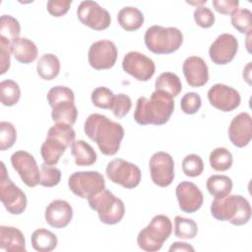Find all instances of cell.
Segmentation results:
<instances>
[{
    "mask_svg": "<svg viewBox=\"0 0 252 252\" xmlns=\"http://www.w3.org/2000/svg\"><path fill=\"white\" fill-rule=\"evenodd\" d=\"M71 154L75 163L79 166H90L96 161V153L93 147L84 140L74 141L71 145Z\"/></svg>",
    "mask_w": 252,
    "mask_h": 252,
    "instance_id": "obj_25",
    "label": "cell"
},
{
    "mask_svg": "<svg viewBox=\"0 0 252 252\" xmlns=\"http://www.w3.org/2000/svg\"><path fill=\"white\" fill-rule=\"evenodd\" d=\"M238 50V40L233 34L221 33L211 44L209 56L213 63L225 65L233 60Z\"/></svg>",
    "mask_w": 252,
    "mask_h": 252,
    "instance_id": "obj_16",
    "label": "cell"
},
{
    "mask_svg": "<svg viewBox=\"0 0 252 252\" xmlns=\"http://www.w3.org/2000/svg\"><path fill=\"white\" fill-rule=\"evenodd\" d=\"M117 55L118 51L114 42L101 39L92 43L88 52V60L94 69L105 70L114 66Z\"/></svg>",
    "mask_w": 252,
    "mask_h": 252,
    "instance_id": "obj_11",
    "label": "cell"
},
{
    "mask_svg": "<svg viewBox=\"0 0 252 252\" xmlns=\"http://www.w3.org/2000/svg\"><path fill=\"white\" fill-rule=\"evenodd\" d=\"M47 102L50 105V107L54 106L56 103L65 101V100H71L75 101V94L74 92L65 86H56L51 88L47 94H46Z\"/></svg>",
    "mask_w": 252,
    "mask_h": 252,
    "instance_id": "obj_39",
    "label": "cell"
},
{
    "mask_svg": "<svg viewBox=\"0 0 252 252\" xmlns=\"http://www.w3.org/2000/svg\"><path fill=\"white\" fill-rule=\"evenodd\" d=\"M174 110L173 97L161 91H155L150 98L140 96L137 100L134 119L140 125L165 124Z\"/></svg>",
    "mask_w": 252,
    "mask_h": 252,
    "instance_id": "obj_2",
    "label": "cell"
},
{
    "mask_svg": "<svg viewBox=\"0 0 252 252\" xmlns=\"http://www.w3.org/2000/svg\"><path fill=\"white\" fill-rule=\"evenodd\" d=\"M232 27L241 33H248L252 29V13L249 9H238L230 16Z\"/></svg>",
    "mask_w": 252,
    "mask_h": 252,
    "instance_id": "obj_36",
    "label": "cell"
},
{
    "mask_svg": "<svg viewBox=\"0 0 252 252\" xmlns=\"http://www.w3.org/2000/svg\"><path fill=\"white\" fill-rule=\"evenodd\" d=\"M36 72L43 80L50 81L55 79L60 72V61L58 57L52 53L43 54L36 64Z\"/></svg>",
    "mask_w": 252,
    "mask_h": 252,
    "instance_id": "obj_28",
    "label": "cell"
},
{
    "mask_svg": "<svg viewBox=\"0 0 252 252\" xmlns=\"http://www.w3.org/2000/svg\"><path fill=\"white\" fill-rule=\"evenodd\" d=\"M206 187L215 199H220L230 194L232 190V180L226 175L214 174L207 179Z\"/></svg>",
    "mask_w": 252,
    "mask_h": 252,
    "instance_id": "obj_29",
    "label": "cell"
},
{
    "mask_svg": "<svg viewBox=\"0 0 252 252\" xmlns=\"http://www.w3.org/2000/svg\"><path fill=\"white\" fill-rule=\"evenodd\" d=\"M195 23L204 29L211 28L215 23V14L206 6H197L193 13Z\"/></svg>",
    "mask_w": 252,
    "mask_h": 252,
    "instance_id": "obj_44",
    "label": "cell"
},
{
    "mask_svg": "<svg viewBox=\"0 0 252 252\" xmlns=\"http://www.w3.org/2000/svg\"><path fill=\"white\" fill-rule=\"evenodd\" d=\"M145 44L155 54H169L179 49L183 42V34L174 27L154 25L145 32Z\"/></svg>",
    "mask_w": 252,
    "mask_h": 252,
    "instance_id": "obj_4",
    "label": "cell"
},
{
    "mask_svg": "<svg viewBox=\"0 0 252 252\" xmlns=\"http://www.w3.org/2000/svg\"><path fill=\"white\" fill-rule=\"evenodd\" d=\"M201 105V96L195 92L186 93L180 100L181 110L186 114H195L196 112H198Z\"/></svg>",
    "mask_w": 252,
    "mask_h": 252,
    "instance_id": "obj_43",
    "label": "cell"
},
{
    "mask_svg": "<svg viewBox=\"0 0 252 252\" xmlns=\"http://www.w3.org/2000/svg\"><path fill=\"white\" fill-rule=\"evenodd\" d=\"M152 181L159 187H167L174 179V161L165 152L155 153L149 162Z\"/></svg>",
    "mask_w": 252,
    "mask_h": 252,
    "instance_id": "obj_14",
    "label": "cell"
},
{
    "mask_svg": "<svg viewBox=\"0 0 252 252\" xmlns=\"http://www.w3.org/2000/svg\"><path fill=\"white\" fill-rule=\"evenodd\" d=\"M122 68L127 74L141 82L149 81L156 71L155 62L138 51H130L125 54L122 60Z\"/></svg>",
    "mask_w": 252,
    "mask_h": 252,
    "instance_id": "obj_12",
    "label": "cell"
},
{
    "mask_svg": "<svg viewBox=\"0 0 252 252\" xmlns=\"http://www.w3.org/2000/svg\"><path fill=\"white\" fill-rule=\"evenodd\" d=\"M77 16L83 25L95 31L105 30L111 23V17L108 11L92 0L82 1L80 3L77 8Z\"/></svg>",
    "mask_w": 252,
    "mask_h": 252,
    "instance_id": "obj_10",
    "label": "cell"
},
{
    "mask_svg": "<svg viewBox=\"0 0 252 252\" xmlns=\"http://www.w3.org/2000/svg\"><path fill=\"white\" fill-rule=\"evenodd\" d=\"M45 221L54 228L66 227L73 218V209L65 200H53L45 209Z\"/></svg>",
    "mask_w": 252,
    "mask_h": 252,
    "instance_id": "obj_20",
    "label": "cell"
},
{
    "mask_svg": "<svg viewBox=\"0 0 252 252\" xmlns=\"http://www.w3.org/2000/svg\"><path fill=\"white\" fill-rule=\"evenodd\" d=\"M208 99L215 108L229 112L239 106L241 97L235 89L223 84H215L208 91Z\"/></svg>",
    "mask_w": 252,
    "mask_h": 252,
    "instance_id": "obj_15",
    "label": "cell"
},
{
    "mask_svg": "<svg viewBox=\"0 0 252 252\" xmlns=\"http://www.w3.org/2000/svg\"><path fill=\"white\" fill-rule=\"evenodd\" d=\"M11 163L28 187L39 184L40 171L32 155L26 151H17L11 156Z\"/></svg>",
    "mask_w": 252,
    "mask_h": 252,
    "instance_id": "obj_13",
    "label": "cell"
},
{
    "mask_svg": "<svg viewBox=\"0 0 252 252\" xmlns=\"http://www.w3.org/2000/svg\"><path fill=\"white\" fill-rule=\"evenodd\" d=\"M21 97V89L13 80H4L0 83V99L3 105L13 106Z\"/></svg>",
    "mask_w": 252,
    "mask_h": 252,
    "instance_id": "obj_32",
    "label": "cell"
},
{
    "mask_svg": "<svg viewBox=\"0 0 252 252\" xmlns=\"http://www.w3.org/2000/svg\"><path fill=\"white\" fill-rule=\"evenodd\" d=\"M105 173L110 181L126 189L137 187L142 177L141 170L136 164L122 158L110 160L106 165Z\"/></svg>",
    "mask_w": 252,
    "mask_h": 252,
    "instance_id": "obj_8",
    "label": "cell"
},
{
    "mask_svg": "<svg viewBox=\"0 0 252 252\" xmlns=\"http://www.w3.org/2000/svg\"><path fill=\"white\" fill-rule=\"evenodd\" d=\"M132 107L131 98L125 94H118L114 95L110 110L117 118H123L126 116Z\"/></svg>",
    "mask_w": 252,
    "mask_h": 252,
    "instance_id": "obj_42",
    "label": "cell"
},
{
    "mask_svg": "<svg viewBox=\"0 0 252 252\" xmlns=\"http://www.w3.org/2000/svg\"><path fill=\"white\" fill-rule=\"evenodd\" d=\"M182 170L186 176L197 177L204 170V162L200 156L195 154L187 155L182 160Z\"/></svg>",
    "mask_w": 252,
    "mask_h": 252,
    "instance_id": "obj_37",
    "label": "cell"
},
{
    "mask_svg": "<svg viewBox=\"0 0 252 252\" xmlns=\"http://www.w3.org/2000/svg\"><path fill=\"white\" fill-rule=\"evenodd\" d=\"M168 251L172 252V251H191V252H194L195 249L193 246H191L190 244L186 243V242H181V241H176V242H173Z\"/></svg>",
    "mask_w": 252,
    "mask_h": 252,
    "instance_id": "obj_48",
    "label": "cell"
},
{
    "mask_svg": "<svg viewBox=\"0 0 252 252\" xmlns=\"http://www.w3.org/2000/svg\"><path fill=\"white\" fill-rule=\"evenodd\" d=\"M21 32L19 21L11 15H2L0 18V37L12 42L17 39Z\"/></svg>",
    "mask_w": 252,
    "mask_h": 252,
    "instance_id": "obj_34",
    "label": "cell"
},
{
    "mask_svg": "<svg viewBox=\"0 0 252 252\" xmlns=\"http://www.w3.org/2000/svg\"><path fill=\"white\" fill-rule=\"evenodd\" d=\"M71 4V0H49L46 7L48 13L53 17H62L69 11Z\"/></svg>",
    "mask_w": 252,
    "mask_h": 252,
    "instance_id": "obj_46",
    "label": "cell"
},
{
    "mask_svg": "<svg viewBox=\"0 0 252 252\" xmlns=\"http://www.w3.org/2000/svg\"><path fill=\"white\" fill-rule=\"evenodd\" d=\"M51 108V118L55 123H65L72 126L76 122L78 110L75 105V101H61Z\"/></svg>",
    "mask_w": 252,
    "mask_h": 252,
    "instance_id": "obj_26",
    "label": "cell"
},
{
    "mask_svg": "<svg viewBox=\"0 0 252 252\" xmlns=\"http://www.w3.org/2000/svg\"><path fill=\"white\" fill-rule=\"evenodd\" d=\"M198 232L197 223L187 218L176 216L174 219V234L181 239H193Z\"/></svg>",
    "mask_w": 252,
    "mask_h": 252,
    "instance_id": "obj_33",
    "label": "cell"
},
{
    "mask_svg": "<svg viewBox=\"0 0 252 252\" xmlns=\"http://www.w3.org/2000/svg\"><path fill=\"white\" fill-rule=\"evenodd\" d=\"M186 82L190 87L200 88L209 81V69L205 60L199 56L187 57L182 65Z\"/></svg>",
    "mask_w": 252,
    "mask_h": 252,
    "instance_id": "obj_19",
    "label": "cell"
},
{
    "mask_svg": "<svg viewBox=\"0 0 252 252\" xmlns=\"http://www.w3.org/2000/svg\"><path fill=\"white\" fill-rule=\"evenodd\" d=\"M17 139L15 126L8 121L0 122V150L6 151L14 146Z\"/></svg>",
    "mask_w": 252,
    "mask_h": 252,
    "instance_id": "obj_41",
    "label": "cell"
},
{
    "mask_svg": "<svg viewBox=\"0 0 252 252\" xmlns=\"http://www.w3.org/2000/svg\"><path fill=\"white\" fill-rule=\"evenodd\" d=\"M250 67H251V62H249L243 70V78L248 84H251V82H250Z\"/></svg>",
    "mask_w": 252,
    "mask_h": 252,
    "instance_id": "obj_49",
    "label": "cell"
},
{
    "mask_svg": "<svg viewBox=\"0 0 252 252\" xmlns=\"http://www.w3.org/2000/svg\"><path fill=\"white\" fill-rule=\"evenodd\" d=\"M68 186L76 196L89 200L105 189V181L98 171H76L70 175Z\"/></svg>",
    "mask_w": 252,
    "mask_h": 252,
    "instance_id": "obj_7",
    "label": "cell"
},
{
    "mask_svg": "<svg viewBox=\"0 0 252 252\" xmlns=\"http://www.w3.org/2000/svg\"><path fill=\"white\" fill-rule=\"evenodd\" d=\"M12 54L11 42L0 37V74H5L10 68V56Z\"/></svg>",
    "mask_w": 252,
    "mask_h": 252,
    "instance_id": "obj_45",
    "label": "cell"
},
{
    "mask_svg": "<svg viewBox=\"0 0 252 252\" xmlns=\"http://www.w3.org/2000/svg\"><path fill=\"white\" fill-rule=\"evenodd\" d=\"M118 24L127 32L139 30L144 24V15L136 7H123L117 14Z\"/></svg>",
    "mask_w": 252,
    "mask_h": 252,
    "instance_id": "obj_24",
    "label": "cell"
},
{
    "mask_svg": "<svg viewBox=\"0 0 252 252\" xmlns=\"http://www.w3.org/2000/svg\"><path fill=\"white\" fill-rule=\"evenodd\" d=\"M32 245L38 252H50L57 246V236L46 228H38L32 233Z\"/></svg>",
    "mask_w": 252,
    "mask_h": 252,
    "instance_id": "obj_27",
    "label": "cell"
},
{
    "mask_svg": "<svg viewBox=\"0 0 252 252\" xmlns=\"http://www.w3.org/2000/svg\"><path fill=\"white\" fill-rule=\"evenodd\" d=\"M211 214L218 220L243 225L250 220L251 206L249 201L241 195H227L220 199H214Z\"/></svg>",
    "mask_w": 252,
    "mask_h": 252,
    "instance_id": "obj_3",
    "label": "cell"
},
{
    "mask_svg": "<svg viewBox=\"0 0 252 252\" xmlns=\"http://www.w3.org/2000/svg\"><path fill=\"white\" fill-rule=\"evenodd\" d=\"M0 200L12 215H21L27 208L26 194L9 178L5 163L1 161Z\"/></svg>",
    "mask_w": 252,
    "mask_h": 252,
    "instance_id": "obj_9",
    "label": "cell"
},
{
    "mask_svg": "<svg viewBox=\"0 0 252 252\" xmlns=\"http://www.w3.org/2000/svg\"><path fill=\"white\" fill-rule=\"evenodd\" d=\"M114 95L115 94L108 88L97 87L92 92L91 98L94 106L103 109H110Z\"/></svg>",
    "mask_w": 252,
    "mask_h": 252,
    "instance_id": "obj_38",
    "label": "cell"
},
{
    "mask_svg": "<svg viewBox=\"0 0 252 252\" xmlns=\"http://www.w3.org/2000/svg\"><path fill=\"white\" fill-rule=\"evenodd\" d=\"M171 232L172 223L170 219L164 215H157L152 219L150 223L138 233V246L142 250L156 252L162 247Z\"/></svg>",
    "mask_w": 252,
    "mask_h": 252,
    "instance_id": "obj_5",
    "label": "cell"
},
{
    "mask_svg": "<svg viewBox=\"0 0 252 252\" xmlns=\"http://www.w3.org/2000/svg\"><path fill=\"white\" fill-rule=\"evenodd\" d=\"M210 164L216 171H226L228 170L233 162L231 153L225 148L214 149L209 157Z\"/></svg>",
    "mask_w": 252,
    "mask_h": 252,
    "instance_id": "obj_31",
    "label": "cell"
},
{
    "mask_svg": "<svg viewBox=\"0 0 252 252\" xmlns=\"http://www.w3.org/2000/svg\"><path fill=\"white\" fill-rule=\"evenodd\" d=\"M0 248L8 252L27 251L23 232L14 226H0Z\"/></svg>",
    "mask_w": 252,
    "mask_h": 252,
    "instance_id": "obj_21",
    "label": "cell"
},
{
    "mask_svg": "<svg viewBox=\"0 0 252 252\" xmlns=\"http://www.w3.org/2000/svg\"><path fill=\"white\" fill-rule=\"evenodd\" d=\"M157 91L164 92L172 97L177 96L182 91V84L179 77L171 72L161 73L155 82Z\"/></svg>",
    "mask_w": 252,
    "mask_h": 252,
    "instance_id": "obj_30",
    "label": "cell"
},
{
    "mask_svg": "<svg viewBox=\"0 0 252 252\" xmlns=\"http://www.w3.org/2000/svg\"><path fill=\"white\" fill-rule=\"evenodd\" d=\"M90 207L94 210L100 221L105 224H116L122 220L125 214V206L121 199L117 198L109 190L103 189L88 200Z\"/></svg>",
    "mask_w": 252,
    "mask_h": 252,
    "instance_id": "obj_6",
    "label": "cell"
},
{
    "mask_svg": "<svg viewBox=\"0 0 252 252\" xmlns=\"http://www.w3.org/2000/svg\"><path fill=\"white\" fill-rule=\"evenodd\" d=\"M228 137L237 148L246 147L252 139V121L248 112H240L228 126Z\"/></svg>",
    "mask_w": 252,
    "mask_h": 252,
    "instance_id": "obj_18",
    "label": "cell"
},
{
    "mask_svg": "<svg viewBox=\"0 0 252 252\" xmlns=\"http://www.w3.org/2000/svg\"><path fill=\"white\" fill-rule=\"evenodd\" d=\"M46 136L53 137L64 143L67 147H70L75 141L76 133L71 125L65 123H55L48 129Z\"/></svg>",
    "mask_w": 252,
    "mask_h": 252,
    "instance_id": "obj_35",
    "label": "cell"
},
{
    "mask_svg": "<svg viewBox=\"0 0 252 252\" xmlns=\"http://www.w3.org/2000/svg\"><path fill=\"white\" fill-rule=\"evenodd\" d=\"M12 54L17 61L23 64H30L37 57V47L33 41L27 37H18L11 42Z\"/></svg>",
    "mask_w": 252,
    "mask_h": 252,
    "instance_id": "obj_22",
    "label": "cell"
},
{
    "mask_svg": "<svg viewBox=\"0 0 252 252\" xmlns=\"http://www.w3.org/2000/svg\"><path fill=\"white\" fill-rule=\"evenodd\" d=\"M84 131L92 141L96 143L100 153L105 156L115 155L124 138L122 125L99 113H93L87 117Z\"/></svg>",
    "mask_w": 252,
    "mask_h": 252,
    "instance_id": "obj_1",
    "label": "cell"
},
{
    "mask_svg": "<svg viewBox=\"0 0 252 252\" xmlns=\"http://www.w3.org/2000/svg\"><path fill=\"white\" fill-rule=\"evenodd\" d=\"M67 148L68 147L61 141L53 137L46 136L45 141L40 147V155L44 163L55 165Z\"/></svg>",
    "mask_w": 252,
    "mask_h": 252,
    "instance_id": "obj_23",
    "label": "cell"
},
{
    "mask_svg": "<svg viewBox=\"0 0 252 252\" xmlns=\"http://www.w3.org/2000/svg\"><path fill=\"white\" fill-rule=\"evenodd\" d=\"M175 195L182 212L193 214L203 205L204 196L199 187L190 181H181L175 189Z\"/></svg>",
    "mask_w": 252,
    "mask_h": 252,
    "instance_id": "obj_17",
    "label": "cell"
},
{
    "mask_svg": "<svg viewBox=\"0 0 252 252\" xmlns=\"http://www.w3.org/2000/svg\"><path fill=\"white\" fill-rule=\"evenodd\" d=\"M61 180V171L50 164L42 163L40 165V182L43 187H53Z\"/></svg>",
    "mask_w": 252,
    "mask_h": 252,
    "instance_id": "obj_40",
    "label": "cell"
},
{
    "mask_svg": "<svg viewBox=\"0 0 252 252\" xmlns=\"http://www.w3.org/2000/svg\"><path fill=\"white\" fill-rule=\"evenodd\" d=\"M212 4L217 12L223 15H231L239 6L238 0H213Z\"/></svg>",
    "mask_w": 252,
    "mask_h": 252,
    "instance_id": "obj_47",
    "label": "cell"
}]
</instances>
